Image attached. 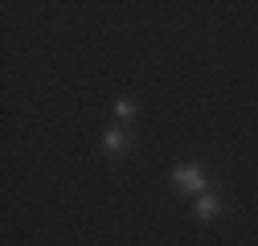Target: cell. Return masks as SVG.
I'll list each match as a JSON object with an SVG mask.
<instances>
[{
    "label": "cell",
    "mask_w": 258,
    "mask_h": 246,
    "mask_svg": "<svg viewBox=\"0 0 258 246\" xmlns=\"http://www.w3.org/2000/svg\"><path fill=\"white\" fill-rule=\"evenodd\" d=\"M172 184L184 189V193H205V172H201V164L180 160V164L172 168Z\"/></svg>",
    "instance_id": "1"
},
{
    "label": "cell",
    "mask_w": 258,
    "mask_h": 246,
    "mask_svg": "<svg viewBox=\"0 0 258 246\" xmlns=\"http://www.w3.org/2000/svg\"><path fill=\"white\" fill-rule=\"evenodd\" d=\"M103 148L111 152V156H123V152H132V132H127V128H111V132L103 136Z\"/></svg>",
    "instance_id": "2"
},
{
    "label": "cell",
    "mask_w": 258,
    "mask_h": 246,
    "mask_svg": "<svg viewBox=\"0 0 258 246\" xmlns=\"http://www.w3.org/2000/svg\"><path fill=\"white\" fill-rule=\"evenodd\" d=\"M192 213H197L201 222H213L217 213H221V197H217V193H201L197 205H192Z\"/></svg>",
    "instance_id": "3"
},
{
    "label": "cell",
    "mask_w": 258,
    "mask_h": 246,
    "mask_svg": "<svg viewBox=\"0 0 258 246\" xmlns=\"http://www.w3.org/2000/svg\"><path fill=\"white\" fill-rule=\"evenodd\" d=\"M115 115H119V119L127 123V119L136 115V103H132V99H115Z\"/></svg>",
    "instance_id": "4"
}]
</instances>
